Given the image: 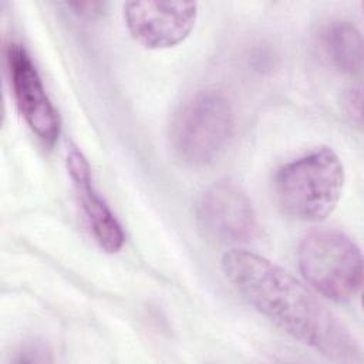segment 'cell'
I'll return each mask as SVG.
<instances>
[{
	"label": "cell",
	"instance_id": "obj_4",
	"mask_svg": "<svg viewBox=\"0 0 364 364\" xmlns=\"http://www.w3.org/2000/svg\"><path fill=\"white\" fill-rule=\"evenodd\" d=\"M299 269L304 280L334 301L355 297L363 284V256L357 243L337 229H314L297 247Z\"/></svg>",
	"mask_w": 364,
	"mask_h": 364
},
{
	"label": "cell",
	"instance_id": "obj_2",
	"mask_svg": "<svg viewBox=\"0 0 364 364\" xmlns=\"http://www.w3.org/2000/svg\"><path fill=\"white\" fill-rule=\"evenodd\" d=\"M344 181L340 156L330 146H317L277 169L274 195L286 215L303 222H320L336 209Z\"/></svg>",
	"mask_w": 364,
	"mask_h": 364
},
{
	"label": "cell",
	"instance_id": "obj_9",
	"mask_svg": "<svg viewBox=\"0 0 364 364\" xmlns=\"http://www.w3.org/2000/svg\"><path fill=\"white\" fill-rule=\"evenodd\" d=\"M320 48L328 63L346 74H358L363 68V36L347 20L326 24L318 34Z\"/></svg>",
	"mask_w": 364,
	"mask_h": 364
},
{
	"label": "cell",
	"instance_id": "obj_1",
	"mask_svg": "<svg viewBox=\"0 0 364 364\" xmlns=\"http://www.w3.org/2000/svg\"><path fill=\"white\" fill-rule=\"evenodd\" d=\"M220 266L243 299L293 338L334 361L360 360L350 328L287 270L243 249L226 252Z\"/></svg>",
	"mask_w": 364,
	"mask_h": 364
},
{
	"label": "cell",
	"instance_id": "obj_7",
	"mask_svg": "<svg viewBox=\"0 0 364 364\" xmlns=\"http://www.w3.org/2000/svg\"><path fill=\"white\" fill-rule=\"evenodd\" d=\"M200 226L212 237L228 243H245L257 232L255 208L242 188L218 181L200 196L196 208Z\"/></svg>",
	"mask_w": 364,
	"mask_h": 364
},
{
	"label": "cell",
	"instance_id": "obj_11",
	"mask_svg": "<svg viewBox=\"0 0 364 364\" xmlns=\"http://www.w3.org/2000/svg\"><path fill=\"white\" fill-rule=\"evenodd\" d=\"M67 6L81 17H94L101 13L100 10L104 4L100 1H77V3H67Z\"/></svg>",
	"mask_w": 364,
	"mask_h": 364
},
{
	"label": "cell",
	"instance_id": "obj_6",
	"mask_svg": "<svg viewBox=\"0 0 364 364\" xmlns=\"http://www.w3.org/2000/svg\"><path fill=\"white\" fill-rule=\"evenodd\" d=\"M6 58L20 115L46 145H53L60 135V117L46 92L31 57L23 46L11 43L7 47Z\"/></svg>",
	"mask_w": 364,
	"mask_h": 364
},
{
	"label": "cell",
	"instance_id": "obj_10",
	"mask_svg": "<svg viewBox=\"0 0 364 364\" xmlns=\"http://www.w3.org/2000/svg\"><path fill=\"white\" fill-rule=\"evenodd\" d=\"M361 101H363V94H361V85L353 87L348 90L346 95V109L350 118L357 122L358 125L361 124Z\"/></svg>",
	"mask_w": 364,
	"mask_h": 364
},
{
	"label": "cell",
	"instance_id": "obj_8",
	"mask_svg": "<svg viewBox=\"0 0 364 364\" xmlns=\"http://www.w3.org/2000/svg\"><path fill=\"white\" fill-rule=\"evenodd\" d=\"M65 162L95 242L102 250L117 253L124 245L125 235L109 206L97 192L87 158L75 145H71L67 151Z\"/></svg>",
	"mask_w": 364,
	"mask_h": 364
},
{
	"label": "cell",
	"instance_id": "obj_3",
	"mask_svg": "<svg viewBox=\"0 0 364 364\" xmlns=\"http://www.w3.org/2000/svg\"><path fill=\"white\" fill-rule=\"evenodd\" d=\"M233 128L235 115L228 97L218 90H202L175 111L169 139L183 162L200 166L213 162L223 152Z\"/></svg>",
	"mask_w": 364,
	"mask_h": 364
},
{
	"label": "cell",
	"instance_id": "obj_5",
	"mask_svg": "<svg viewBox=\"0 0 364 364\" xmlns=\"http://www.w3.org/2000/svg\"><path fill=\"white\" fill-rule=\"evenodd\" d=\"M198 4L193 1H127L124 20L131 37L148 50L171 48L193 30Z\"/></svg>",
	"mask_w": 364,
	"mask_h": 364
}]
</instances>
